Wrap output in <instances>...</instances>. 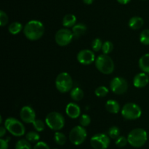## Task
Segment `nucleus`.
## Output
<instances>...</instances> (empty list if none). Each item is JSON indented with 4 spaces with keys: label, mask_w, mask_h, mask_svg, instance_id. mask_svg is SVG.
<instances>
[{
    "label": "nucleus",
    "mask_w": 149,
    "mask_h": 149,
    "mask_svg": "<svg viewBox=\"0 0 149 149\" xmlns=\"http://www.w3.org/2000/svg\"><path fill=\"white\" fill-rule=\"evenodd\" d=\"M121 113L125 119L128 120H135L141 117L142 111L138 105L134 103H128L124 105Z\"/></svg>",
    "instance_id": "0eeeda50"
},
{
    "label": "nucleus",
    "mask_w": 149,
    "mask_h": 149,
    "mask_svg": "<svg viewBox=\"0 0 149 149\" xmlns=\"http://www.w3.org/2000/svg\"><path fill=\"white\" fill-rule=\"evenodd\" d=\"M23 33L26 37L29 40H38L43 36L45 33V26L39 20H30L23 28Z\"/></svg>",
    "instance_id": "f257e3e1"
},
{
    "label": "nucleus",
    "mask_w": 149,
    "mask_h": 149,
    "mask_svg": "<svg viewBox=\"0 0 149 149\" xmlns=\"http://www.w3.org/2000/svg\"><path fill=\"white\" fill-rule=\"evenodd\" d=\"M10 138H7V140H4L2 138L0 139V149H8V141Z\"/></svg>",
    "instance_id": "c9c22d12"
},
{
    "label": "nucleus",
    "mask_w": 149,
    "mask_h": 149,
    "mask_svg": "<svg viewBox=\"0 0 149 149\" xmlns=\"http://www.w3.org/2000/svg\"><path fill=\"white\" fill-rule=\"evenodd\" d=\"M149 82L148 76L146 73H139L136 74L133 79V84L137 88H143L147 86Z\"/></svg>",
    "instance_id": "4468645a"
},
{
    "label": "nucleus",
    "mask_w": 149,
    "mask_h": 149,
    "mask_svg": "<svg viewBox=\"0 0 149 149\" xmlns=\"http://www.w3.org/2000/svg\"><path fill=\"white\" fill-rule=\"evenodd\" d=\"M54 140L58 145L63 146L66 142V137L61 132H56L54 135Z\"/></svg>",
    "instance_id": "5701e85b"
},
{
    "label": "nucleus",
    "mask_w": 149,
    "mask_h": 149,
    "mask_svg": "<svg viewBox=\"0 0 149 149\" xmlns=\"http://www.w3.org/2000/svg\"><path fill=\"white\" fill-rule=\"evenodd\" d=\"M45 123L49 129L58 131L63 128L65 125V119L61 113L56 111L50 112L47 115Z\"/></svg>",
    "instance_id": "20e7f679"
},
{
    "label": "nucleus",
    "mask_w": 149,
    "mask_h": 149,
    "mask_svg": "<svg viewBox=\"0 0 149 149\" xmlns=\"http://www.w3.org/2000/svg\"><path fill=\"white\" fill-rule=\"evenodd\" d=\"M95 60L94 52L90 49H83L77 54V61L82 65H90Z\"/></svg>",
    "instance_id": "f8f14e48"
},
{
    "label": "nucleus",
    "mask_w": 149,
    "mask_h": 149,
    "mask_svg": "<svg viewBox=\"0 0 149 149\" xmlns=\"http://www.w3.org/2000/svg\"><path fill=\"white\" fill-rule=\"evenodd\" d=\"M102 46H103V42H102L101 39L99 38L95 39L92 43V48L95 52H98L100 49H102Z\"/></svg>",
    "instance_id": "7c9ffc66"
},
{
    "label": "nucleus",
    "mask_w": 149,
    "mask_h": 149,
    "mask_svg": "<svg viewBox=\"0 0 149 149\" xmlns=\"http://www.w3.org/2000/svg\"><path fill=\"white\" fill-rule=\"evenodd\" d=\"M70 96L74 101H80L84 97V92L79 87H75L71 90Z\"/></svg>",
    "instance_id": "412c9836"
},
{
    "label": "nucleus",
    "mask_w": 149,
    "mask_h": 149,
    "mask_svg": "<svg viewBox=\"0 0 149 149\" xmlns=\"http://www.w3.org/2000/svg\"><path fill=\"white\" fill-rule=\"evenodd\" d=\"M6 131H7V129L5 128V127H0V137H1V138H2L4 136V135L6 134Z\"/></svg>",
    "instance_id": "e433bc0d"
},
{
    "label": "nucleus",
    "mask_w": 149,
    "mask_h": 149,
    "mask_svg": "<svg viewBox=\"0 0 149 149\" xmlns=\"http://www.w3.org/2000/svg\"><path fill=\"white\" fill-rule=\"evenodd\" d=\"M55 87L58 91L62 93L69 92L73 87V80L70 74L66 72L58 74L55 79Z\"/></svg>",
    "instance_id": "423d86ee"
},
{
    "label": "nucleus",
    "mask_w": 149,
    "mask_h": 149,
    "mask_svg": "<svg viewBox=\"0 0 149 149\" xmlns=\"http://www.w3.org/2000/svg\"><path fill=\"white\" fill-rule=\"evenodd\" d=\"M15 149H32L30 142L26 139H21L15 144Z\"/></svg>",
    "instance_id": "b1692460"
},
{
    "label": "nucleus",
    "mask_w": 149,
    "mask_h": 149,
    "mask_svg": "<svg viewBox=\"0 0 149 149\" xmlns=\"http://www.w3.org/2000/svg\"><path fill=\"white\" fill-rule=\"evenodd\" d=\"M139 67L141 71L146 74H149V53L143 55L139 60Z\"/></svg>",
    "instance_id": "a211bd4d"
},
{
    "label": "nucleus",
    "mask_w": 149,
    "mask_h": 149,
    "mask_svg": "<svg viewBox=\"0 0 149 149\" xmlns=\"http://www.w3.org/2000/svg\"><path fill=\"white\" fill-rule=\"evenodd\" d=\"M108 135L112 139H117L120 135V130L116 126L111 127L108 131Z\"/></svg>",
    "instance_id": "393cba45"
},
{
    "label": "nucleus",
    "mask_w": 149,
    "mask_h": 149,
    "mask_svg": "<svg viewBox=\"0 0 149 149\" xmlns=\"http://www.w3.org/2000/svg\"><path fill=\"white\" fill-rule=\"evenodd\" d=\"M111 91L116 95L124 94L128 89V84L126 79L122 77H116L111 80L110 83Z\"/></svg>",
    "instance_id": "9b49d317"
},
{
    "label": "nucleus",
    "mask_w": 149,
    "mask_h": 149,
    "mask_svg": "<svg viewBox=\"0 0 149 149\" xmlns=\"http://www.w3.org/2000/svg\"><path fill=\"white\" fill-rule=\"evenodd\" d=\"M77 17L73 14H67L63 18V26L65 28L73 27L76 25Z\"/></svg>",
    "instance_id": "aec40b11"
},
{
    "label": "nucleus",
    "mask_w": 149,
    "mask_h": 149,
    "mask_svg": "<svg viewBox=\"0 0 149 149\" xmlns=\"http://www.w3.org/2000/svg\"><path fill=\"white\" fill-rule=\"evenodd\" d=\"M87 31V26L82 23H78L72 27V32L74 33V36L76 38H79L81 35L84 34Z\"/></svg>",
    "instance_id": "6ab92c4d"
},
{
    "label": "nucleus",
    "mask_w": 149,
    "mask_h": 149,
    "mask_svg": "<svg viewBox=\"0 0 149 149\" xmlns=\"http://www.w3.org/2000/svg\"><path fill=\"white\" fill-rule=\"evenodd\" d=\"M33 127L36 130L37 132H42L45 129V122L42 120H39V119H37V120H35L34 122L32 123Z\"/></svg>",
    "instance_id": "c756f323"
},
{
    "label": "nucleus",
    "mask_w": 149,
    "mask_h": 149,
    "mask_svg": "<svg viewBox=\"0 0 149 149\" xmlns=\"http://www.w3.org/2000/svg\"><path fill=\"white\" fill-rule=\"evenodd\" d=\"M20 116L22 121L25 123L32 124L36 120V113L31 107L26 106L20 110Z\"/></svg>",
    "instance_id": "ddd939ff"
},
{
    "label": "nucleus",
    "mask_w": 149,
    "mask_h": 149,
    "mask_svg": "<svg viewBox=\"0 0 149 149\" xmlns=\"http://www.w3.org/2000/svg\"><path fill=\"white\" fill-rule=\"evenodd\" d=\"M33 149H50L49 146L43 141H39L36 143Z\"/></svg>",
    "instance_id": "f704fd0d"
},
{
    "label": "nucleus",
    "mask_w": 149,
    "mask_h": 149,
    "mask_svg": "<svg viewBox=\"0 0 149 149\" xmlns=\"http://www.w3.org/2000/svg\"><path fill=\"white\" fill-rule=\"evenodd\" d=\"M26 138L30 143H37L40 139V136H39V133L31 131L26 134Z\"/></svg>",
    "instance_id": "a878e982"
},
{
    "label": "nucleus",
    "mask_w": 149,
    "mask_h": 149,
    "mask_svg": "<svg viewBox=\"0 0 149 149\" xmlns=\"http://www.w3.org/2000/svg\"><path fill=\"white\" fill-rule=\"evenodd\" d=\"M8 23V16L3 10L0 11V25L1 26H4Z\"/></svg>",
    "instance_id": "72a5a7b5"
},
{
    "label": "nucleus",
    "mask_w": 149,
    "mask_h": 149,
    "mask_svg": "<svg viewBox=\"0 0 149 149\" xmlns=\"http://www.w3.org/2000/svg\"><path fill=\"white\" fill-rule=\"evenodd\" d=\"M148 139V135L145 130L136 128L131 131L127 136V141L130 145L135 148H141L144 146Z\"/></svg>",
    "instance_id": "f03ea898"
},
{
    "label": "nucleus",
    "mask_w": 149,
    "mask_h": 149,
    "mask_svg": "<svg viewBox=\"0 0 149 149\" xmlns=\"http://www.w3.org/2000/svg\"><path fill=\"white\" fill-rule=\"evenodd\" d=\"M74 37V33L69 29H61L55 33V39L59 46L65 47L71 43Z\"/></svg>",
    "instance_id": "9d476101"
},
{
    "label": "nucleus",
    "mask_w": 149,
    "mask_h": 149,
    "mask_svg": "<svg viewBox=\"0 0 149 149\" xmlns=\"http://www.w3.org/2000/svg\"><path fill=\"white\" fill-rule=\"evenodd\" d=\"M4 127L10 133L15 137L23 136L26 131L23 123L15 118H7L4 122Z\"/></svg>",
    "instance_id": "39448f33"
},
{
    "label": "nucleus",
    "mask_w": 149,
    "mask_h": 149,
    "mask_svg": "<svg viewBox=\"0 0 149 149\" xmlns=\"http://www.w3.org/2000/svg\"><path fill=\"white\" fill-rule=\"evenodd\" d=\"M113 49V45L112 42L110 41H106L103 43V46H102V51L103 53L105 55H108V54L111 53Z\"/></svg>",
    "instance_id": "bb28decb"
},
{
    "label": "nucleus",
    "mask_w": 149,
    "mask_h": 149,
    "mask_svg": "<svg viewBox=\"0 0 149 149\" xmlns=\"http://www.w3.org/2000/svg\"><path fill=\"white\" fill-rule=\"evenodd\" d=\"M128 24H129L130 29H133V30H138L143 26L144 20L142 17L135 16V17H132L130 19Z\"/></svg>",
    "instance_id": "dca6fc26"
},
{
    "label": "nucleus",
    "mask_w": 149,
    "mask_h": 149,
    "mask_svg": "<svg viewBox=\"0 0 149 149\" xmlns=\"http://www.w3.org/2000/svg\"><path fill=\"white\" fill-rule=\"evenodd\" d=\"M93 1H94V0H83V2L85 4L90 5V4H91L93 2Z\"/></svg>",
    "instance_id": "58836bf2"
},
{
    "label": "nucleus",
    "mask_w": 149,
    "mask_h": 149,
    "mask_svg": "<svg viewBox=\"0 0 149 149\" xmlns=\"http://www.w3.org/2000/svg\"><path fill=\"white\" fill-rule=\"evenodd\" d=\"M90 122H91V118L90 117L89 115H87V114L81 115L79 119V123L80 125H81V126L85 127H87L89 125H90Z\"/></svg>",
    "instance_id": "2f4dec72"
},
{
    "label": "nucleus",
    "mask_w": 149,
    "mask_h": 149,
    "mask_svg": "<svg viewBox=\"0 0 149 149\" xmlns=\"http://www.w3.org/2000/svg\"><path fill=\"white\" fill-rule=\"evenodd\" d=\"M95 93V95L99 97H105L109 93V89L106 87H105V86H100V87L96 88Z\"/></svg>",
    "instance_id": "c85d7f7f"
},
{
    "label": "nucleus",
    "mask_w": 149,
    "mask_h": 149,
    "mask_svg": "<svg viewBox=\"0 0 149 149\" xmlns=\"http://www.w3.org/2000/svg\"><path fill=\"white\" fill-rule=\"evenodd\" d=\"M106 109L111 113H117L120 111L119 103L114 100H109L106 103Z\"/></svg>",
    "instance_id": "f3484780"
},
{
    "label": "nucleus",
    "mask_w": 149,
    "mask_h": 149,
    "mask_svg": "<svg viewBox=\"0 0 149 149\" xmlns=\"http://www.w3.org/2000/svg\"><path fill=\"white\" fill-rule=\"evenodd\" d=\"M131 0H117L118 2L121 4H127V3H129Z\"/></svg>",
    "instance_id": "4c0bfd02"
},
{
    "label": "nucleus",
    "mask_w": 149,
    "mask_h": 149,
    "mask_svg": "<svg viewBox=\"0 0 149 149\" xmlns=\"http://www.w3.org/2000/svg\"><path fill=\"white\" fill-rule=\"evenodd\" d=\"M90 145L94 149H107L110 145V137L103 133L96 134L90 139Z\"/></svg>",
    "instance_id": "1a4fd4ad"
},
{
    "label": "nucleus",
    "mask_w": 149,
    "mask_h": 149,
    "mask_svg": "<svg viewBox=\"0 0 149 149\" xmlns=\"http://www.w3.org/2000/svg\"><path fill=\"white\" fill-rule=\"evenodd\" d=\"M140 41L144 45H149V29H145L140 35Z\"/></svg>",
    "instance_id": "cd10ccee"
},
{
    "label": "nucleus",
    "mask_w": 149,
    "mask_h": 149,
    "mask_svg": "<svg viewBox=\"0 0 149 149\" xmlns=\"http://www.w3.org/2000/svg\"><path fill=\"white\" fill-rule=\"evenodd\" d=\"M87 135V130L84 127L76 126L70 131L69 140L74 145L79 146L85 141Z\"/></svg>",
    "instance_id": "6e6552de"
},
{
    "label": "nucleus",
    "mask_w": 149,
    "mask_h": 149,
    "mask_svg": "<svg viewBox=\"0 0 149 149\" xmlns=\"http://www.w3.org/2000/svg\"><path fill=\"white\" fill-rule=\"evenodd\" d=\"M127 143H128L127 138H125V136H119V138L116 139L115 143H116V145L117 146L122 148V147H125V146L127 144Z\"/></svg>",
    "instance_id": "473e14b6"
},
{
    "label": "nucleus",
    "mask_w": 149,
    "mask_h": 149,
    "mask_svg": "<svg viewBox=\"0 0 149 149\" xmlns=\"http://www.w3.org/2000/svg\"><path fill=\"white\" fill-rule=\"evenodd\" d=\"M95 67L103 74H111L114 71V63L113 60L108 55H99L95 60Z\"/></svg>",
    "instance_id": "7ed1b4c3"
},
{
    "label": "nucleus",
    "mask_w": 149,
    "mask_h": 149,
    "mask_svg": "<svg viewBox=\"0 0 149 149\" xmlns=\"http://www.w3.org/2000/svg\"><path fill=\"white\" fill-rule=\"evenodd\" d=\"M23 29V26L19 22H13L10 25L8 28V31L11 34L16 35L20 33Z\"/></svg>",
    "instance_id": "4be33fe9"
},
{
    "label": "nucleus",
    "mask_w": 149,
    "mask_h": 149,
    "mask_svg": "<svg viewBox=\"0 0 149 149\" xmlns=\"http://www.w3.org/2000/svg\"><path fill=\"white\" fill-rule=\"evenodd\" d=\"M55 149H57V148H55Z\"/></svg>",
    "instance_id": "ea45409f"
},
{
    "label": "nucleus",
    "mask_w": 149,
    "mask_h": 149,
    "mask_svg": "<svg viewBox=\"0 0 149 149\" xmlns=\"http://www.w3.org/2000/svg\"><path fill=\"white\" fill-rule=\"evenodd\" d=\"M65 113L71 119H77L81 114V109L76 103H70L66 106Z\"/></svg>",
    "instance_id": "2eb2a0df"
}]
</instances>
